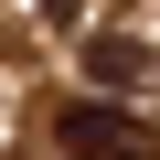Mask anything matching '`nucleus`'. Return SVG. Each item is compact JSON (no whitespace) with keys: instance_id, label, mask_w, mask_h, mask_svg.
<instances>
[{"instance_id":"1","label":"nucleus","mask_w":160,"mask_h":160,"mask_svg":"<svg viewBox=\"0 0 160 160\" xmlns=\"http://www.w3.org/2000/svg\"><path fill=\"white\" fill-rule=\"evenodd\" d=\"M64 160H160V128L128 107H64Z\"/></svg>"},{"instance_id":"2","label":"nucleus","mask_w":160,"mask_h":160,"mask_svg":"<svg viewBox=\"0 0 160 160\" xmlns=\"http://www.w3.org/2000/svg\"><path fill=\"white\" fill-rule=\"evenodd\" d=\"M139 64H149V53H139L128 32H96V43H86V75H96V86H139Z\"/></svg>"},{"instance_id":"3","label":"nucleus","mask_w":160,"mask_h":160,"mask_svg":"<svg viewBox=\"0 0 160 160\" xmlns=\"http://www.w3.org/2000/svg\"><path fill=\"white\" fill-rule=\"evenodd\" d=\"M43 22H75V0H43Z\"/></svg>"}]
</instances>
